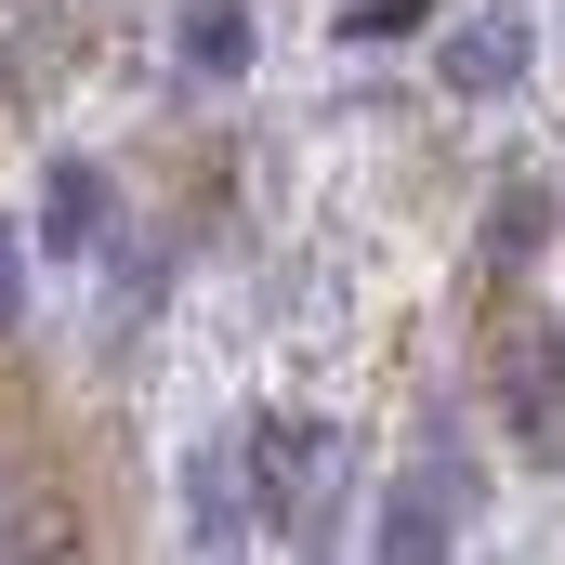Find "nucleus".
Returning <instances> with one entry per match:
<instances>
[{
	"label": "nucleus",
	"instance_id": "nucleus-2",
	"mask_svg": "<svg viewBox=\"0 0 565 565\" xmlns=\"http://www.w3.org/2000/svg\"><path fill=\"white\" fill-rule=\"evenodd\" d=\"M184 540H198V565H237V540H250L237 447H198V460H184Z\"/></svg>",
	"mask_w": 565,
	"mask_h": 565
},
{
	"label": "nucleus",
	"instance_id": "nucleus-6",
	"mask_svg": "<svg viewBox=\"0 0 565 565\" xmlns=\"http://www.w3.org/2000/svg\"><path fill=\"white\" fill-rule=\"evenodd\" d=\"M171 40H184V66H198V79H237V66H250V0H184V26H171Z\"/></svg>",
	"mask_w": 565,
	"mask_h": 565
},
{
	"label": "nucleus",
	"instance_id": "nucleus-4",
	"mask_svg": "<svg viewBox=\"0 0 565 565\" xmlns=\"http://www.w3.org/2000/svg\"><path fill=\"white\" fill-rule=\"evenodd\" d=\"M250 460H264V473H250V487H264V513L302 526V500H316V473H302V460H329V434H316V422H250Z\"/></svg>",
	"mask_w": 565,
	"mask_h": 565
},
{
	"label": "nucleus",
	"instance_id": "nucleus-3",
	"mask_svg": "<svg viewBox=\"0 0 565 565\" xmlns=\"http://www.w3.org/2000/svg\"><path fill=\"white\" fill-rule=\"evenodd\" d=\"M526 53H540V26H526V13H473V26L447 40V93H513V79H526Z\"/></svg>",
	"mask_w": 565,
	"mask_h": 565
},
{
	"label": "nucleus",
	"instance_id": "nucleus-7",
	"mask_svg": "<svg viewBox=\"0 0 565 565\" xmlns=\"http://www.w3.org/2000/svg\"><path fill=\"white\" fill-rule=\"evenodd\" d=\"M540 237H553V198H540V184H513V198L487 211V250H500V264H526Z\"/></svg>",
	"mask_w": 565,
	"mask_h": 565
},
{
	"label": "nucleus",
	"instance_id": "nucleus-5",
	"mask_svg": "<svg viewBox=\"0 0 565 565\" xmlns=\"http://www.w3.org/2000/svg\"><path fill=\"white\" fill-rule=\"evenodd\" d=\"M93 224H106L93 158H53V184H40V250H53V264H79V250H93Z\"/></svg>",
	"mask_w": 565,
	"mask_h": 565
},
{
	"label": "nucleus",
	"instance_id": "nucleus-8",
	"mask_svg": "<svg viewBox=\"0 0 565 565\" xmlns=\"http://www.w3.org/2000/svg\"><path fill=\"white\" fill-rule=\"evenodd\" d=\"M434 0H342V40H422Z\"/></svg>",
	"mask_w": 565,
	"mask_h": 565
},
{
	"label": "nucleus",
	"instance_id": "nucleus-9",
	"mask_svg": "<svg viewBox=\"0 0 565 565\" xmlns=\"http://www.w3.org/2000/svg\"><path fill=\"white\" fill-rule=\"evenodd\" d=\"M26 302V250H13V224H0V316Z\"/></svg>",
	"mask_w": 565,
	"mask_h": 565
},
{
	"label": "nucleus",
	"instance_id": "nucleus-1",
	"mask_svg": "<svg viewBox=\"0 0 565 565\" xmlns=\"http://www.w3.org/2000/svg\"><path fill=\"white\" fill-rule=\"evenodd\" d=\"M460 513H473V473H460V460H434V473H408V487L382 500V565H447V540H460Z\"/></svg>",
	"mask_w": 565,
	"mask_h": 565
}]
</instances>
